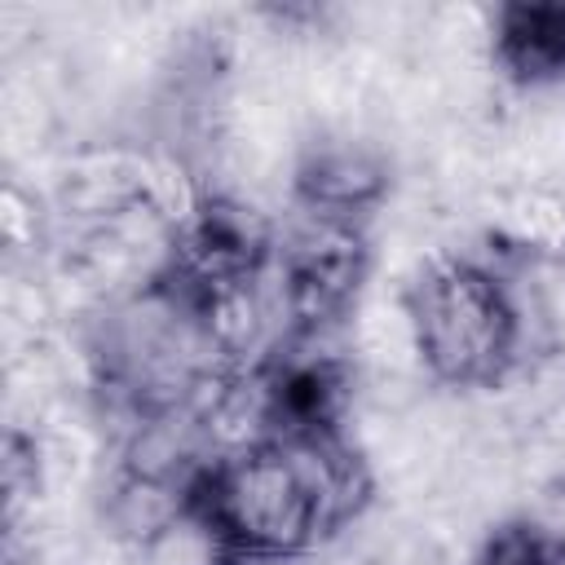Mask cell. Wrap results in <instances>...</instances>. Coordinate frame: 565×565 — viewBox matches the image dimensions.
<instances>
[{
	"label": "cell",
	"instance_id": "cell-3",
	"mask_svg": "<svg viewBox=\"0 0 565 565\" xmlns=\"http://www.w3.org/2000/svg\"><path fill=\"white\" fill-rule=\"evenodd\" d=\"M494 66L521 88L565 84V4L494 9Z\"/></svg>",
	"mask_w": 565,
	"mask_h": 565
},
{
	"label": "cell",
	"instance_id": "cell-2",
	"mask_svg": "<svg viewBox=\"0 0 565 565\" xmlns=\"http://www.w3.org/2000/svg\"><path fill=\"white\" fill-rule=\"evenodd\" d=\"M291 194L313 212L362 221L388 194V154L371 141V132H313L300 141Z\"/></svg>",
	"mask_w": 565,
	"mask_h": 565
},
{
	"label": "cell",
	"instance_id": "cell-1",
	"mask_svg": "<svg viewBox=\"0 0 565 565\" xmlns=\"http://www.w3.org/2000/svg\"><path fill=\"white\" fill-rule=\"evenodd\" d=\"M424 371L437 388H494L516 366V313L503 278L472 256H441L406 287Z\"/></svg>",
	"mask_w": 565,
	"mask_h": 565
}]
</instances>
